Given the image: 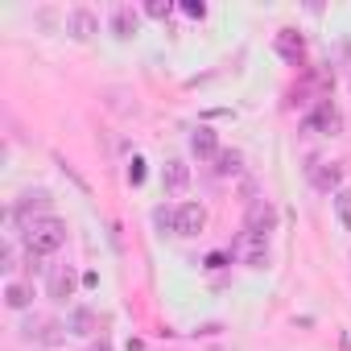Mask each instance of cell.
<instances>
[{"mask_svg":"<svg viewBox=\"0 0 351 351\" xmlns=\"http://www.w3.org/2000/svg\"><path fill=\"white\" fill-rule=\"evenodd\" d=\"M25 244H29V252L50 256V252H58V248L66 244V223H62V219H54V215L34 219V223L25 228Z\"/></svg>","mask_w":351,"mask_h":351,"instance_id":"obj_1","label":"cell"},{"mask_svg":"<svg viewBox=\"0 0 351 351\" xmlns=\"http://www.w3.org/2000/svg\"><path fill=\"white\" fill-rule=\"evenodd\" d=\"M339 124H343V116L330 108V99H318V108L302 120L306 132H339Z\"/></svg>","mask_w":351,"mask_h":351,"instance_id":"obj_2","label":"cell"},{"mask_svg":"<svg viewBox=\"0 0 351 351\" xmlns=\"http://www.w3.org/2000/svg\"><path fill=\"white\" fill-rule=\"evenodd\" d=\"M207 228V211L199 207V203H182L178 207V223H173V232L178 236H199Z\"/></svg>","mask_w":351,"mask_h":351,"instance_id":"obj_3","label":"cell"},{"mask_svg":"<svg viewBox=\"0 0 351 351\" xmlns=\"http://www.w3.org/2000/svg\"><path fill=\"white\" fill-rule=\"evenodd\" d=\"M273 46H277V54H281L289 66H302V58H306V42H302V34H293V29H281Z\"/></svg>","mask_w":351,"mask_h":351,"instance_id":"obj_4","label":"cell"},{"mask_svg":"<svg viewBox=\"0 0 351 351\" xmlns=\"http://www.w3.org/2000/svg\"><path fill=\"white\" fill-rule=\"evenodd\" d=\"M161 182H165V191H169V195H182V191L191 186V165H186V161H165Z\"/></svg>","mask_w":351,"mask_h":351,"instance_id":"obj_5","label":"cell"},{"mask_svg":"<svg viewBox=\"0 0 351 351\" xmlns=\"http://www.w3.org/2000/svg\"><path fill=\"white\" fill-rule=\"evenodd\" d=\"M236 256H240L244 265H252V269H261L269 252H265V240H261V236H252V232H244V236H240V244H236Z\"/></svg>","mask_w":351,"mask_h":351,"instance_id":"obj_6","label":"cell"},{"mask_svg":"<svg viewBox=\"0 0 351 351\" xmlns=\"http://www.w3.org/2000/svg\"><path fill=\"white\" fill-rule=\"evenodd\" d=\"M310 182H314L318 191H335V186L343 182V165H339V161H318V165L310 169Z\"/></svg>","mask_w":351,"mask_h":351,"instance_id":"obj_7","label":"cell"},{"mask_svg":"<svg viewBox=\"0 0 351 351\" xmlns=\"http://www.w3.org/2000/svg\"><path fill=\"white\" fill-rule=\"evenodd\" d=\"M273 223H277V215H273V207H269V203H252V211H248V232L265 240V236L273 232Z\"/></svg>","mask_w":351,"mask_h":351,"instance_id":"obj_8","label":"cell"},{"mask_svg":"<svg viewBox=\"0 0 351 351\" xmlns=\"http://www.w3.org/2000/svg\"><path fill=\"white\" fill-rule=\"evenodd\" d=\"M191 149H195L199 157H219V141H215L211 128H199V132L191 136Z\"/></svg>","mask_w":351,"mask_h":351,"instance_id":"obj_9","label":"cell"},{"mask_svg":"<svg viewBox=\"0 0 351 351\" xmlns=\"http://www.w3.org/2000/svg\"><path fill=\"white\" fill-rule=\"evenodd\" d=\"M75 293V277L66 273V269H58V273H50V298H58V302H66Z\"/></svg>","mask_w":351,"mask_h":351,"instance_id":"obj_10","label":"cell"},{"mask_svg":"<svg viewBox=\"0 0 351 351\" xmlns=\"http://www.w3.org/2000/svg\"><path fill=\"white\" fill-rule=\"evenodd\" d=\"M136 13L132 9H116V17H112V29H116V38H132L136 34Z\"/></svg>","mask_w":351,"mask_h":351,"instance_id":"obj_11","label":"cell"},{"mask_svg":"<svg viewBox=\"0 0 351 351\" xmlns=\"http://www.w3.org/2000/svg\"><path fill=\"white\" fill-rule=\"evenodd\" d=\"M71 34H75V38H91V34H95V17H91L87 9H75V13H71Z\"/></svg>","mask_w":351,"mask_h":351,"instance_id":"obj_12","label":"cell"},{"mask_svg":"<svg viewBox=\"0 0 351 351\" xmlns=\"http://www.w3.org/2000/svg\"><path fill=\"white\" fill-rule=\"evenodd\" d=\"M95 330V314L87 310V306H79L75 314H71V335H91Z\"/></svg>","mask_w":351,"mask_h":351,"instance_id":"obj_13","label":"cell"},{"mask_svg":"<svg viewBox=\"0 0 351 351\" xmlns=\"http://www.w3.org/2000/svg\"><path fill=\"white\" fill-rule=\"evenodd\" d=\"M42 207H50V195H46V191H34V195H25V203L17 207V215L29 219V211H42Z\"/></svg>","mask_w":351,"mask_h":351,"instance_id":"obj_14","label":"cell"},{"mask_svg":"<svg viewBox=\"0 0 351 351\" xmlns=\"http://www.w3.org/2000/svg\"><path fill=\"white\" fill-rule=\"evenodd\" d=\"M335 215H339V223L351 232V191H339V195H335Z\"/></svg>","mask_w":351,"mask_h":351,"instance_id":"obj_15","label":"cell"},{"mask_svg":"<svg viewBox=\"0 0 351 351\" xmlns=\"http://www.w3.org/2000/svg\"><path fill=\"white\" fill-rule=\"evenodd\" d=\"M5 302H9V306H13V310H25V306H29V289H25V285H17V281H13V285H9V289H5Z\"/></svg>","mask_w":351,"mask_h":351,"instance_id":"obj_16","label":"cell"},{"mask_svg":"<svg viewBox=\"0 0 351 351\" xmlns=\"http://www.w3.org/2000/svg\"><path fill=\"white\" fill-rule=\"evenodd\" d=\"M145 13H149L153 21H165V17L173 13V5H169V0H149V5H145Z\"/></svg>","mask_w":351,"mask_h":351,"instance_id":"obj_17","label":"cell"},{"mask_svg":"<svg viewBox=\"0 0 351 351\" xmlns=\"http://www.w3.org/2000/svg\"><path fill=\"white\" fill-rule=\"evenodd\" d=\"M153 223H157L161 232H173V223H178V211H165V207H157V211H153Z\"/></svg>","mask_w":351,"mask_h":351,"instance_id":"obj_18","label":"cell"},{"mask_svg":"<svg viewBox=\"0 0 351 351\" xmlns=\"http://www.w3.org/2000/svg\"><path fill=\"white\" fill-rule=\"evenodd\" d=\"M219 173H236L240 169V153H219V165H215Z\"/></svg>","mask_w":351,"mask_h":351,"instance_id":"obj_19","label":"cell"},{"mask_svg":"<svg viewBox=\"0 0 351 351\" xmlns=\"http://www.w3.org/2000/svg\"><path fill=\"white\" fill-rule=\"evenodd\" d=\"M128 182H132V186H141V182H145V161H141V157H132V161H128Z\"/></svg>","mask_w":351,"mask_h":351,"instance_id":"obj_20","label":"cell"},{"mask_svg":"<svg viewBox=\"0 0 351 351\" xmlns=\"http://www.w3.org/2000/svg\"><path fill=\"white\" fill-rule=\"evenodd\" d=\"M182 13H186V17H195V21H203V17H207V5H203V0H186Z\"/></svg>","mask_w":351,"mask_h":351,"instance_id":"obj_21","label":"cell"},{"mask_svg":"<svg viewBox=\"0 0 351 351\" xmlns=\"http://www.w3.org/2000/svg\"><path fill=\"white\" fill-rule=\"evenodd\" d=\"M223 265H228V252H211L207 256V269H223Z\"/></svg>","mask_w":351,"mask_h":351,"instance_id":"obj_22","label":"cell"},{"mask_svg":"<svg viewBox=\"0 0 351 351\" xmlns=\"http://www.w3.org/2000/svg\"><path fill=\"white\" fill-rule=\"evenodd\" d=\"M91 351H112V347H108V343H95V347H91Z\"/></svg>","mask_w":351,"mask_h":351,"instance_id":"obj_23","label":"cell"}]
</instances>
